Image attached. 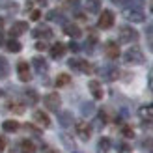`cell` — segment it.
Listing matches in <instances>:
<instances>
[{
	"label": "cell",
	"instance_id": "cb8c5ba5",
	"mask_svg": "<svg viewBox=\"0 0 153 153\" xmlns=\"http://www.w3.org/2000/svg\"><path fill=\"white\" fill-rule=\"evenodd\" d=\"M25 97H26V103H28V105H36L37 99H39V97H37V91H36V90H26V91H25Z\"/></svg>",
	"mask_w": 153,
	"mask_h": 153
},
{
	"label": "cell",
	"instance_id": "ffe728a7",
	"mask_svg": "<svg viewBox=\"0 0 153 153\" xmlns=\"http://www.w3.org/2000/svg\"><path fill=\"white\" fill-rule=\"evenodd\" d=\"M86 10L90 13H99L101 11V0H86Z\"/></svg>",
	"mask_w": 153,
	"mask_h": 153
},
{
	"label": "cell",
	"instance_id": "484cf974",
	"mask_svg": "<svg viewBox=\"0 0 153 153\" xmlns=\"http://www.w3.org/2000/svg\"><path fill=\"white\" fill-rule=\"evenodd\" d=\"M101 73L105 75V79H108V80H114L118 76V69H114V67H103Z\"/></svg>",
	"mask_w": 153,
	"mask_h": 153
},
{
	"label": "cell",
	"instance_id": "603a6c76",
	"mask_svg": "<svg viewBox=\"0 0 153 153\" xmlns=\"http://www.w3.org/2000/svg\"><path fill=\"white\" fill-rule=\"evenodd\" d=\"M10 75V65H7V60L4 56H0V79H6Z\"/></svg>",
	"mask_w": 153,
	"mask_h": 153
},
{
	"label": "cell",
	"instance_id": "ac0fdd59",
	"mask_svg": "<svg viewBox=\"0 0 153 153\" xmlns=\"http://www.w3.org/2000/svg\"><path fill=\"white\" fill-rule=\"evenodd\" d=\"M19 127H21V125H19L15 120H6L4 123H2V129H4L6 133H17Z\"/></svg>",
	"mask_w": 153,
	"mask_h": 153
},
{
	"label": "cell",
	"instance_id": "7402d4cb",
	"mask_svg": "<svg viewBox=\"0 0 153 153\" xmlns=\"http://www.w3.org/2000/svg\"><path fill=\"white\" fill-rule=\"evenodd\" d=\"M69 82H71V76L67 75V73H60V75L56 76V86H58V88H64V86H67Z\"/></svg>",
	"mask_w": 153,
	"mask_h": 153
},
{
	"label": "cell",
	"instance_id": "7a4b0ae2",
	"mask_svg": "<svg viewBox=\"0 0 153 153\" xmlns=\"http://www.w3.org/2000/svg\"><path fill=\"white\" fill-rule=\"evenodd\" d=\"M138 39V32L133 28V26H123V28H120V41H123V43H133Z\"/></svg>",
	"mask_w": 153,
	"mask_h": 153
},
{
	"label": "cell",
	"instance_id": "4dcf8cb0",
	"mask_svg": "<svg viewBox=\"0 0 153 153\" xmlns=\"http://www.w3.org/2000/svg\"><path fill=\"white\" fill-rule=\"evenodd\" d=\"M91 112H94V105H91V103H84V105H82V114L90 116Z\"/></svg>",
	"mask_w": 153,
	"mask_h": 153
},
{
	"label": "cell",
	"instance_id": "74e56055",
	"mask_svg": "<svg viewBox=\"0 0 153 153\" xmlns=\"http://www.w3.org/2000/svg\"><path fill=\"white\" fill-rule=\"evenodd\" d=\"M0 45H4V36H2V32H0Z\"/></svg>",
	"mask_w": 153,
	"mask_h": 153
},
{
	"label": "cell",
	"instance_id": "e0dca14e",
	"mask_svg": "<svg viewBox=\"0 0 153 153\" xmlns=\"http://www.w3.org/2000/svg\"><path fill=\"white\" fill-rule=\"evenodd\" d=\"M110 146H112L110 138H106V136H103V138H99V142H97V153H108Z\"/></svg>",
	"mask_w": 153,
	"mask_h": 153
},
{
	"label": "cell",
	"instance_id": "f1b7e54d",
	"mask_svg": "<svg viewBox=\"0 0 153 153\" xmlns=\"http://www.w3.org/2000/svg\"><path fill=\"white\" fill-rule=\"evenodd\" d=\"M7 108L13 110L15 114H22V112H25V105H19V103H10V105H7Z\"/></svg>",
	"mask_w": 153,
	"mask_h": 153
},
{
	"label": "cell",
	"instance_id": "5bb4252c",
	"mask_svg": "<svg viewBox=\"0 0 153 153\" xmlns=\"http://www.w3.org/2000/svg\"><path fill=\"white\" fill-rule=\"evenodd\" d=\"M58 121H60L62 127H69V125H73V114L67 112V110L58 112Z\"/></svg>",
	"mask_w": 153,
	"mask_h": 153
},
{
	"label": "cell",
	"instance_id": "5b68a950",
	"mask_svg": "<svg viewBox=\"0 0 153 153\" xmlns=\"http://www.w3.org/2000/svg\"><path fill=\"white\" fill-rule=\"evenodd\" d=\"M112 25H114V13L108 11V10H105L101 15H99V22H97V26L101 28V30H108Z\"/></svg>",
	"mask_w": 153,
	"mask_h": 153
},
{
	"label": "cell",
	"instance_id": "f35d334b",
	"mask_svg": "<svg viewBox=\"0 0 153 153\" xmlns=\"http://www.w3.org/2000/svg\"><path fill=\"white\" fill-rule=\"evenodd\" d=\"M45 153H58V151H56V149H51V148H49V149L45 151Z\"/></svg>",
	"mask_w": 153,
	"mask_h": 153
},
{
	"label": "cell",
	"instance_id": "8992f818",
	"mask_svg": "<svg viewBox=\"0 0 153 153\" xmlns=\"http://www.w3.org/2000/svg\"><path fill=\"white\" fill-rule=\"evenodd\" d=\"M75 131H76V134H79L80 140H84V142L90 140V136H91V127L86 123V121H76Z\"/></svg>",
	"mask_w": 153,
	"mask_h": 153
},
{
	"label": "cell",
	"instance_id": "9c48e42d",
	"mask_svg": "<svg viewBox=\"0 0 153 153\" xmlns=\"http://www.w3.org/2000/svg\"><path fill=\"white\" fill-rule=\"evenodd\" d=\"M105 54L106 58H118L120 56V47H118V43H114V41H108V43H105Z\"/></svg>",
	"mask_w": 153,
	"mask_h": 153
},
{
	"label": "cell",
	"instance_id": "30bf717a",
	"mask_svg": "<svg viewBox=\"0 0 153 153\" xmlns=\"http://www.w3.org/2000/svg\"><path fill=\"white\" fill-rule=\"evenodd\" d=\"M25 32H28V22H22V21L13 22L11 28H10V34L11 36H22Z\"/></svg>",
	"mask_w": 153,
	"mask_h": 153
},
{
	"label": "cell",
	"instance_id": "3957f363",
	"mask_svg": "<svg viewBox=\"0 0 153 153\" xmlns=\"http://www.w3.org/2000/svg\"><path fill=\"white\" fill-rule=\"evenodd\" d=\"M69 67H73V69L80 71V73H86V75L94 73V67H91L86 60H80V58H71L69 60Z\"/></svg>",
	"mask_w": 153,
	"mask_h": 153
},
{
	"label": "cell",
	"instance_id": "1f68e13d",
	"mask_svg": "<svg viewBox=\"0 0 153 153\" xmlns=\"http://www.w3.org/2000/svg\"><path fill=\"white\" fill-rule=\"evenodd\" d=\"M62 140L65 142V146H67V148H75V144L71 142V138H69V136H65V134H64V136H62Z\"/></svg>",
	"mask_w": 153,
	"mask_h": 153
},
{
	"label": "cell",
	"instance_id": "9a60e30c",
	"mask_svg": "<svg viewBox=\"0 0 153 153\" xmlns=\"http://www.w3.org/2000/svg\"><path fill=\"white\" fill-rule=\"evenodd\" d=\"M64 32L69 36V37H80V36H82V30L76 26V25H73V22H69V25H64Z\"/></svg>",
	"mask_w": 153,
	"mask_h": 153
},
{
	"label": "cell",
	"instance_id": "8fae6325",
	"mask_svg": "<svg viewBox=\"0 0 153 153\" xmlns=\"http://www.w3.org/2000/svg\"><path fill=\"white\" fill-rule=\"evenodd\" d=\"M123 15H125V19L131 21V22H144V13L138 11V10H125Z\"/></svg>",
	"mask_w": 153,
	"mask_h": 153
},
{
	"label": "cell",
	"instance_id": "60d3db41",
	"mask_svg": "<svg viewBox=\"0 0 153 153\" xmlns=\"http://www.w3.org/2000/svg\"><path fill=\"white\" fill-rule=\"evenodd\" d=\"M37 2H39V4H45V0H37Z\"/></svg>",
	"mask_w": 153,
	"mask_h": 153
},
{
	"label": "cell",
	"instance_id": "ab89813d",
	"mask_svg": "<svg viewBox=\"0 0 153 153\" xmlns=\"http://www.w3.org/2000/svg\"><path fill=\"white\" fill-rule=\"evenodd\" d=\"M114 4H123V0H112Z\"/></svg>",
	"mask_w": 153,
	"mask_h": 153
},
{
	"label": "cell",
	"instance_id": "d6986e66",
	"mask_svg": "<svg viewBox=\"0 0 153 153\" xmlns=\"http://www.w3.org/2000/svg\"><path fill=\"white\" fill-rule=\"evenodd\" d=\"M19 149H21V153H36V144L30 140H21Z\"/></svg>",
	"mask_w": 153,
	"mask_h": 153
},
{
	"label": "cell",
	"instance_id": "44dd1931",
	"mask_svg": "<svg viewBox=\"0 0 153 153\" xmlns=\"http://www.w3.org/2000/svg\"><path fill=\"white\" fill-rule=\"evenodd\" d=\"M34 36L36 37H52V30L49 26H39L34 30Z\"/></svg>",
	"mask_w": 153,
	"mask_h": 153
},
{
	"label": "cell",
	"instance_id": "8d00e7d4",
	"mask_svg": "<svg viewBox=\"0 0 153 153\" xmlns=\"http://www.w3.org/2000/svg\"><path fill=\"white\" fill-rule=\"evenodd\" d=\"M120 149L123 151V153H129V151H131V148H129L127 144H120Z\"/></svg>",
	"mask_w": 153,
	"mask_h": 153
},
{
	"label": "cell",
	"instance_id": "d6a6232c",
	"mask_svg": "<svg viewBox=\"0 0 153 153\" xmlns=\"http://www.w3.org/2000/svg\"><path fill=\"white\" fill-rule=\"evenodd\" d=\"M148 45H149V49L153 51V30L148 32Z\"/></svg>",
	"mask_w": 153,
	"mask_h": 153
},
{
	"label": "cell",
	"instance_id": "f546056e",
	"mask_svg": "<svg viewBox=\"0 0 153 153\" xmlns=\"http://www.w3.org/2000/svg\"><path fill=\"white\" fill-rule=\"evenodd\" d=\"M121 133H123L125 138H133V136H134V131H133V129L129 127V125H125L123 129H121Z\"/></svg>",
	"mask_w": 153,
	"mask_h": 153
},
{
	"label": "cell",
	"instance_id": "e575fe53",
	"mask_svg": "<svg viewBox=\"0 0 153 153\" xmlns=\"http://www.w3.org/2000/svg\"><path fill=\"white\" fill-rule=\"evenodd\" d=\"M30 17H32V21H37V19L41 17V11H39V10H36V11L30 13Z\"/></svg>",
	"mask_w": 153,
	"mask_h": 153
},
{
	"label": "cell",
	"instance_id": "52a82bcc",
	"mask_svg": "<svg viewBox=\"0 0 153 153\" xmlns=\"http://www.w3.org/2000/svg\"><path fill=\"white\" fill-rule=\"evenodd\" d=\"M17 75L19 79L22 82H30V79H32V73H30V65L26 62H19L17 64Z\"/></svg>",
	"mask_w": 153,
	"mask_h": 153
},
{
	"label": "cell",
	"instance_id": "277c9868",
	"mask_svg": "<svg viewBox=\"0 0 153 153\" xmlns=\"http://www.w3.org/2000/svg\"><path fill=\"white\" fill-rule=\"evenodd\" d=\"M43 103L47 106V110H52V112H58L60 105H62V99H60L58 94H47L43 97Z\"/></svg>",
	"mask_w": 153,
	"mask_h": 153
},
{
	"label": "cell",
	"instance_id": "4316f807",
	"mask_svg": "<svg viewBox=\"0 0 153 153\" xmlns=\"http://www.w3.org/2000/svg\"><path fill=\"white\" fill-rule=\"evenodd\" d=\"M6 47H7V51H10V52H19L21 51V43L17 39H7L6 41Z\"/></svg>",
	"mask_w": 153,
	"mask_h": 153
},
{
	"label": "cell",
	"instance_id": "d590c367",
	"mask_svg": "<svg viewBox=\"0 0 153 153\" xmlns=\"http://www.w3.org/2000/svg\"><path fill=\"white\" fill-rule=\"evenodd\" d=\"M4 149H6V140H4V136L0 134V153H2Z\"/></svg>",
	"mask_w": 153,
	"mask_h": 153
},
{
	"label": "cell",
	"instance_id": "b9f144b4",
	"mask_svg": "<svg viewBox=\"0 0 153 153\" xmlns=\"http://www.w3.org/2000/svg\"><path fill=\"white\" fill-rule=\"evenodd\" d=\"M0 95H4V91H2V90H0Z\"/></svg>",
	"mask_w": 153,
	"mask_h": 153
},
{
	"label": "cell",
	"instance_id": "2e32d148",
	"mask_svg": "<svg viewBox=\"0 0 153 153\" xmlns=\"http://www.w3.org/2000/svg\"><path fill=\"white\" fill-rule=\"evenodd\" d=\"M64 52H65V45L64 43H54L51 47V56L54 58V60H60L64 56Z\"/></svg>",
	"mask_w": 153,
	"mask_h": 153
},
{
	"label": "cell",
	"instance_id": "7c38bea8",
	"mask_svg": "<svg viewBox=\"0 0 153 153\" xmlns=\"http://www.w3.org/2000/svg\"><path fill=\"white\" fill-rule=\"evenodd\" d=\"M88 88L91 91V95H94V99H103V88H101V84H99L97 80H90Z\"/></svg>",
	"mask_w": 153,
	"mask_h": 153
},
{
	"label": "cell",
	"instance_id": "6da1fadb",
	"mask_svg": "<svg viewBox=\"0 0 153 153\" xmlns=\"http://www.w3.org/2000/svg\"><path fill=\"white\" fill-rule=\"evenodd\" d=\"M123 60L127 64H142L144 62V54H142V51L138 47H131V49H127V52L123 54Z\"/></svg>",
	"mask_w": 153,
	"mask_h": 153
},
{
	"label": "cell",
	"instance_id": "ba28073f",
	"mask_svg": "<svg viewBox=\"0 0 153 153\" xmlns=\"http://www.w3.org/2000/svg\"><path fill=\"white\" fill-rule=\"evenodd\" d=\"M34 121H36L39 127H43V129H47V127L51 125V118H49L43 110H36V112H34Z\"/></svg>",
	"mask_w": 153,
	"mask_h": 153
},
{
	"label": "cell",
	"instance_id": "4fadbf2b",
	"mask_svg": "<svg viewBox=\"0 0 153 153\" xmlns=\"http://www.w3.org/2000/svg\"><path fill=\"white\" fill-rule=\"evenodd\" d=\"M32 65L36 67V71L39 73V75H45L47 73V69H49V65H47V62L41 58V56H36L34 60H32Z\"/></svg>",
	"mask_w": 153,
	"mask_h": 153
},
{
	"label": "cell",
	"instance_id": "836d02e7",
	"mask_svg": "<svg viewBox=\"0 0 153 153\" xmlns=\"http://www.w3.org/2000/svg\"><path fill=\"white\" fill-rule=\"evenodd\" d=\"M36 49L37 51H45V49H47V43H45V41H37L36 43Z\"/></svg>",
	"mask_w": 153,
	"mask_h": 153
},
{
	"label": "cell",
	"instance_id": "83f0119b",
	"mask_svg": "<svg viewBox=\"0 0 153 153\" xmlns=\"http://www.w3.org/2000/svg\"><path fill=\"white\" fill-rule=\"evenodd\" d=\"M142 149L148 151V153H153V138H144L142 140Z\"/></svg>",
	"mask_w": 153,
	"mask_h": 153
},
{
	"label": "cell",
	"instance_id": "d4e9b609",
	"mask_svg": "<svg viewBox=\"0 0 153 153\" xmlns=\"http://www.w3.org/2000/svg\"><path fill=\"white\" fill-rule=\"evenodd\" d=\"M140 116L144 118V120H153V105H148V106H142L140 108Z\"/></svg>",
	"mask_w": 153,
	"mask_h": 153
}]
</instances>
